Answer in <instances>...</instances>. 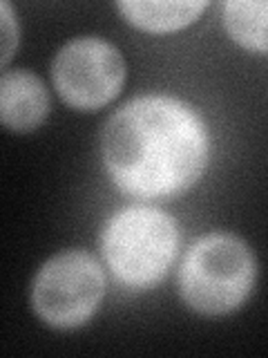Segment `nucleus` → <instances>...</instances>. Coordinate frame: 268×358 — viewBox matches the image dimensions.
<instances>
[{
    "label": "nucleus",
    "instance_id": "obj_1",
    "mask_svg": "<svg viewBox=\"0 0 268 358\" xmlns=\"http://www.w3.org/2000/svg\"><path fill=\"white\" fill-rule=\"evenodd\" d=\"M100 159L121 193L168 199L190 190L210 159L204 117L170 94L130 99L100 132Z\"/></svg>",
    "mask_w": 268,
    "mask_h": 358
},
{
    "label": "nucleus",
    "instance_id": "obj_2",
    "mask_svg": "<svg viewBox=\"0 0 268 358\" xmlns=\"http://www.w3.org/2000/svg\"><path fill=\"white\" fill-rule=\"evenodd\" d=\"M257 282V260L239 235L215 231L199 238L179 266V296L199 316L237 311Z\"/></svg>",
    "mask_w": 268,
    "mask_h": 358
},
{
    "label": "nucleus",
    "instance_id": "obj_3",
    "mask_svg": "<svg viewBox=\"0 0 268 358\" xmlns=\"http://www.w3.org/2000/svg\"><path fill=\"white\" fill-rule=\"evenodd\" d=\"M179 242V224L165 210L150 204H132L110 215L100 231V257L121 285L148 289L161 282L172 266Z\"/></svg>",
    "mask_w": 268,
    "mask_h": 358
},
{
    "label": "nucleus",
    "instance_id": "obj_4",
    "mask_svg": "<svg viewBox=\"0 0 268 358\" xmlns=\"http://www.w3.org/2000/svg\"><path fill=\"white\" fill-rule=\"evenodd\" d=\"M105 289V273L96 257L83 249H67L45 260L34 275L29 305L47 327L72 331L96 316Z\"/></svg>",
    "mask_w": 268,
    "mask_h": 358
},
{
    "label": "nucleus",
    "instance_id": "obj_5",
    "mask_svg": "<svg viewBox=\"0 0 268 358\" xmlns=\"http://www.w3.org/2000/svg\"><path fill=\"white\" fill-rule=\"evenodd\" d=\"M128 78V63L114 43L98 36L67 41L52 61V81L65 106L96 112L112 103Z\"/></svg>",
    "mask_w": 268,
    "mask_h": 358
},
{
    "label": "nucleus",
    "instance_id": "obj_6",
    "mask_svg": "<svg viewBox=\"0 0 268 358\" xmlns=\"http://www.w3.org/2000/svg\"><path fill=\"white\" fill-rule=\"evenodd\" d=\"M50 115V92L29 70H5L0 78V119L9 132H31Z\"/></svg>",
    "mask_w": 268,
    "mask_h": 358
},
{
    "label": "nucleus",
    "instance_id": "obj_7",
    "mask_svg": "<svg viewBox=\"0 0 268 358\" xmlns=\"http://www.w3.org/2000/svg\"><path fill=\"white\" fill-rule=\"evenodd\" d=\"M206 9V0H197V3H145V0L132 3V0H123V3H117V11L123 20L148 34H170L186 29L197 22Z\"/></svg>",
    "mask_w": 268,
    "mask_h": 358
},
{
    "label": "nucleus",
    "instance_id": "obj_8",
    "mask_svg": "<svg viewBox=\"0 0 268 358\" xmlns=\"http://www.w3.org/2000/svg\"><path fill=\"white\" fill-rule=\"evenodd\" d=\"M221 18L232 43L248 52L268 54V0H228Z\"/></svg>",
    "mask_w": 268,
    "mask_h": 358
},
{
    "label": "nucleus",
    "instance_id": "obj_9",
    "mask_svg": "<svg viewBox=\"0 0 268 358\" xmlns=\"http://www.w3.org/2000/svg\"><path fill=\"white\" fill-rule=\"evenodd\" d=\"M0 22H3V67L7 70V65L18 48V41H20L18 18L9 3H0Z\"/></svg>",
    "mask_w": 268,
    "mask_h": 358
}]
</instances>
